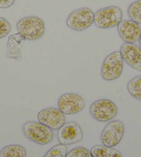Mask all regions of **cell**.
<instances>
[{"mask_svg": "<svg viewBox=\"0 0 141 157\" xmlns=\"http://www.w3.org/2000/svg\"><path fill=\"white\" fill-rule=\"evenodd\" d=\"M22 132L30 141L44 145L50 144L54 139L53 130L39 121H28L22 126Z\"/></svg>", "mask_w": 141, "mask_h": 157, "instance_id": "6da1fadb", "label": "cell"}, {"mask_svg": "<svg viewBox=\"0 0 141 157\" xmlns=\"http://www.w3.org/2000/svg\"><path fill=\"white\" fill-rule=\"evenodd\" d=\"M17 29L26 40H37L43 37L45 32L44 22L36 16H28L19 20Z\"/></svg>", "mask_w": 141, "mask_h": 157, "instance_id": "7a4b0ae2", "label": "cell"}, {"mask_svg": "<svg viewBox=\"0 0 141 157\" xmlns=\"http://www.w3.org/2000/svg\"><path fill=\"white\" fill-rule=\"evenodd\" d=\"M123 15L122 10L115 6L101 8L94 14V24L99 29H111L119 24Z\"/></svg>", "mask_w": 141, "mask_h": 157, "instance_id": "3957f363", "label": "cell"}, {"mask_svg": "<svg viewBox=\"0 0 141 157\" xmlns=\"http://www.w3.org/2000/svg\"><path fill=\"white\" fill-rule=\"evenodd\" d=\"M118 109L116 104L107 99L95 101L89 108L91 117L100 122H107L116 117Z\"/></svg>", "mask_w": 141, "mask_h": 157, "instance_id": "277c9868", "label": "cell"}, {"mask_svg": "<svg viewBox=\"0 0 141 157\" xmlns=\"http://www.w3.org/2000/svg\"><path fill=\"white\" fill-rule=\"evenodd\" d=\"M123 59L120 51L107 56L101 68V77L104 80L111 81L120 77L123 70Z\"/></svg>", "mask_w": 141, "mask_h": 157, "instance_id": "5b68a950", "label": "cell"}, {"mask_svg": "<svg viewBox=\"0 0 141 157\" xmlns=\"http://www.w3.org/2000/svg\"><path fill=\"white\" fill-rule=\"evenodd\" d=\"M94 14L89 8H79L70 14L66 24L69 29L75 31H84L94 23Z\"/></svg>", "mask_w": 141, "mask_h": 157, "instance_id": "8992f818", "label": "cell"}, {"mask_svg": "<svg viewBox=\"0 0 141 157\" xmlns=\"http://www.w3.org/2000/svg\"><path fill=\"white\" fill-rule=\"evenodd\" d=\"M125 134V125L120 120H115L105 125L100 135L102 144L107 147H113L120 144Z\"/></svg>", "mask_w": 141, "mask_h": 157, "instance_id": "52a82bcc", "label": "cell"}, {"mask_svg": "<svg viewBox=\"0 0 141 157\" xmlns=\"http://www.w3.org/2000/svg\"><path fill=\"white\" fill-rule=\"evenodd\" d=\"M58 139L64 145L78 144L83 141V131L76 122L65 123L58 131Z\"/></svg>", "mask_w": 141, "mask_h": 157, "instance_id": "ba28073f", "label": "cell"}, {"mask_svg": "<svg viewBox=\"0 0 141 157\" xmlns=\"http://www.w3.org/2000/svg\"><path fill=\"white\" fill-rule=\"evenodd\" d=\"M58 107L64 114H75L83 110L85 107V101L77 94L65 93L58 99Z\"/></svg>", "mask_w": 141, "mask_h": 157, "instance_id": "9c48e42d", "label": "cell"}, {"mask_svg": "<svg viewBox=\"0 0 141 157\" xmlns=\"http://www.w3.org/2000/svg\"><path fill=\"white\" fill-rule=\"evenodd\" d=\"M38 120L53 130H58L66 123L65 114L58 108L52 107L44 108L39 112Z\"/></svg>", "mask_w": 141, "mask_h": 157, "instance_id": "30bf717a", "label": "cell"}, {"mask_svg": "<svg viewBox=\"0 0 141 157\" xmlns=\"http://www.w3.org/2000/svg\"><path fill=\"white\" fill-rule=\"evenodd\" d=\"M117 30L120 38L125 43H136L139 41L141 36L140 25L131 19L121 21L117 26Z\"/></svg>", "mask_w": 141, "mask_h": 157, "instance_id": "8fae6325", "label": "cell"}, {"mask_svg": "<svg viewBox=\"0 0 141 157\" xmlns=\"http://www.w3.org/2000/svg\"><path fill=\"white\" fill-rule=\"evenodd\" d=\"M120 54L124 61L131 68L141 72V49L135 44H123L120 47Z\"/></svg>", "mask_w": 141, "mask_h": 157, "instance_id": "7c38bea8", "label": "cell"}, {"mask_svg": "<svg viewBox=\"0 0 141 157\" xmlns=\"http://www.w3.org/2000/svg\"><path fill=\"white\" fill-rule=\"evenodd\" d=\"M25 39L22 36L16 33L10 35L8 39L6 56L8 59L19 60L22 59L20 49L25 42Z\"/></svg>", "mask_w": 141, "mask_h": 157, "instance_id": "4fadbf2b", "label": "cell"}, {"mask_svg": "<svg viewBox=\"0 0 141 157\" xmlns=\"http://www.w3.org/2000/svg\"><path fill=\"white\" fill-rule=\"evenodd\" d=\"M93 157H123L122 153L113 147L104 145H97L91 150Z\"/></svg>", "mask_w": 141, "mask_h": 157, "instance_id": "5bb4252c", "label": "cell"}, {"mask_svg": "<svg viewBox=\"0 0 141 157\" xmlns=\"http://www.w3.org/2000/svg\"><path fill=\"white\" fill-rule=\"evenodd\" d=\"M26 150L20 145H9L0 151V157H26Z\"/></svg>", "mask_w": 141, "mask_h": 157, "instance_id": "9a60e30c", "label": "cell"}, {"mask_svg": "<svg viewBox=\"0 0 141 157\" xmlns=\"http://www.w3.org/2000/svg\"><path fill=\"white\" fill-rule=\"evenodd\" d=\"M129 93L134 99L141 101V76L135 77L129 81L127 86Z\"/></svg>", "mask_w": 141, "mask_h": 157, "instance_id": "2e32d148", "label": "cell"}, {"mask_svg": "<svg viewBox=\"0 0 141 157\" xmlns=\"http://www.w3.org/2000/svg\"><path fill=\"white\" fill-rule=\"evenodd\" d=\"M127 14L131 20L141 24V0H137L129 5Z\"/></svg>", "mask_w": 141, "mask_h": 157, "instance_id": "e0dca14e", "label": "cell"}, {"mask_svg": "<svg viewBox=\"0 0 141 157\" xmlns=\"http://www.w3.org/2000/svg\"><path fill=\"white\" fill-rule=\"evenodd\" d=\"M66 145L60 144L48 150L43 157H66Z\"/></svg>", "mask_w": 141, "mask_h": 157, "instance_id": "ac0fdd59", "label": "cell"}, {"mask_svg": "<svg viewBox=\"0 0 141 157\" xmlns=\"http://www.w3.org/2000/svg\"><path fill=\"white\" fill-rule=\"evenodd\" d=\"M66 157H93L91 151L84 147H77L67 152Z\"/></svg>", "mask_w": 141, "mask_h": 157, "instance_id": "d6986e66", "label": "cell"}, {"mask_svg": "<svg viewBox=\"0 0 141 157\" xmlns=\"http://www.w3.org/2000/svg\"><path fill=\"white\" fill-rule=\"evenodd\" d=\"M11 26L6 19L0 17V39L4 38L9 34Z\"/></svg>", "mask_w": 141, "mask_h": 157, "instance_id": "ffe728a7", "label": "cell"}, {"mask_svg": "<svg viewBox=\"0 0 141 157\" xmlns=\"http://www.w3.org/2000/svg\"><path fill=\"white\" fill-rule=\"evenodd\" d=\"M15 0H0V8H8L14 4Z\"/></svg>", "mask_w": 141, "mask_h": 157, "instance_id": "44dd1931", "label": "cell"}, {"mask_svg": "<svg viewBox=\"0 0 141 157\" xmlns=\"http://www.w3.org/2000/svg\"><path fill=\"white\" fill-rule=\"evenodd\" d=\"M139 44H140V49H141V36H140V39H139Z\"/></svg>", "mask_w": 141, "mask_h": 157, "instance_id": "7402d4cb", "label": "cell"}]
</instances>
